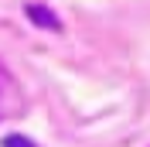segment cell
Segmentation results:
<instances>
[{
    "label": "cell",
    "mask_w": 150,
    "mask_h": 147,
    "mask_svg": "<svg viewBox=\"0 0 150 147\" xmlns=\"http://www.w3.org/2000/svg\"><path fill=\"white\" fill-rule=\"evenodd\" d=\"M24 103H28V99H24L21 82L7 72V65H0V123L21 116V113H24Z\"/></svg>",
    "instance_id": "1"
},
{
    "label": "cell",
    "mask_w": 150,
    "mask_h": 147,
    "mask_svg": "<svg viewBox=\"0 0 150 147\" xmlns=\"http://www.w3.org/2000/svg\"><path fill=\"white\" fill-rule=\"evenodd\" d=\"M4 147H38V144L24 133H10V137H4Z\"/></svg>",
    "instance_id": "2"
}]
</instances>
